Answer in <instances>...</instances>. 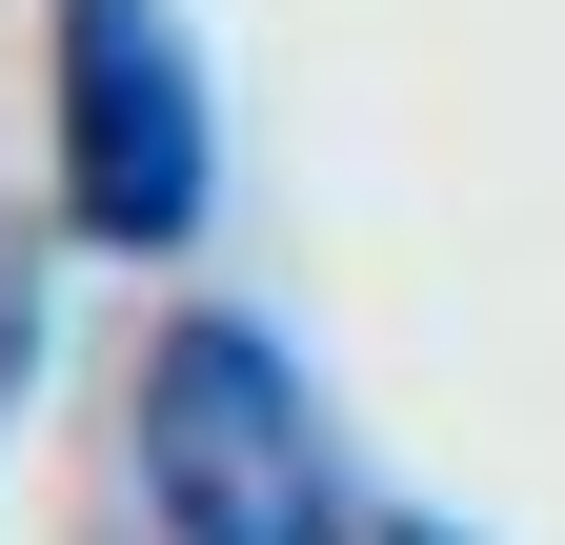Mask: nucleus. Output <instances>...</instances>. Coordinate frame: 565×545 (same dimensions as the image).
Instances as JSON below:
<instances>
[{
    "instance_id": "nucleus-1",
    "label": "nucleus",
    "mask_w": 565,
    "mask_h": 545,
    "mask_svg": "<svg viewBox=\"0 0 565 545\" xmlns=\"http://www.w3.org/2000/svg\"><path fill=\"white\" fill-rule=\"evenodd\" d=\"M141 485H162V545H343V464H323V425H303L263 323H162Z\"/></svg>"
},
{
    "instance_id": "nucleus-2",
    "label": "nucleus",
    "mask_w": 565,
    "mask_h": 545,
    "mask_svg": "<svg viewBox=\"0 0 565 545\" xmlns=\"http://www.w3.org/2000/svg\"><path fill=\"white\" fill-rule=\"evenodd\" d=\"M61 142H82V223L102 243H182L202 223V82L162 41V0H61Z\"/></svg>"
}]
</instances>
